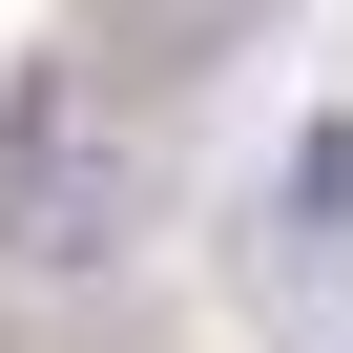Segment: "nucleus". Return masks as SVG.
<instances>
[{"label":"nucleus","mask_w":353,"mask_h":353,"mask_svg":"<svg viewBox=\"0 0 353 353\" xmlns=\"http://www.w3.org/2000/svg\"><path fill=\"white\" fill-rule=\"evenodd\" d=\"M125 250H145V166H125L104 83H83V63L0 83V270H21V291H83V270H125Z\"/></svg>","instance_id":"nucleus-1"},{"label":"nucleus","mask_w":353,"mask_h":353,"mask_svg":"<svg viewBox=\"0 0 353 353\" xmlns=\"http://www.w3.org/2000/svg\"><path fill=\"white\" fill-rule=\"evenodd\" d=\"M270 21V0H104V42H83V83H125V104H188L229 42Z\"/></svg>","instance_id":"nucleus-2"},{"label":"nucleus","mask_w":353,"mask_h":353,"mask_svg":"<svg viewBox=\"0 0 353 353\" xmlns=\"http://www.w3.org/2000/svg\"><path fill=\"white\" fill-rule=\"evenodd\" d=\"M270 208H291V229H353V125H291V166H270Z\"/></svg>","instance_id":"nucleus-3"}]
</instances>
